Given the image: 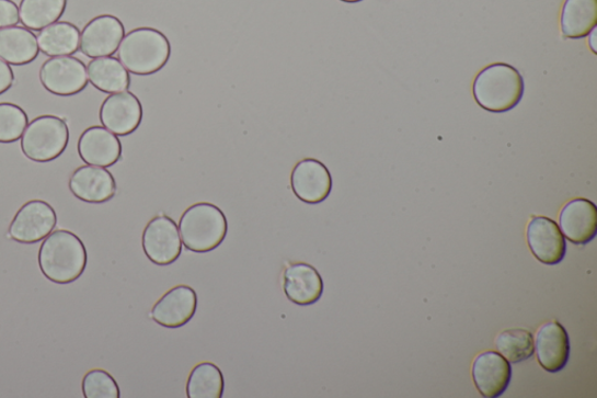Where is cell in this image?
<instances>
[{
  "label": "cell",
  "mask_w": 597,
  "mask_h": 398,
  "mask_svg": "<svg viewBox=\"0 0 597 398\" xmlns=\"http://www.w3.org/2000/svg\"><path fill=\"white\" fill-rule=\"evenodd\" d=\"M41 81L53 95L74 96L88 86L87 66L74 57H53L42 66Z\"/></svg>",
  "instance_id": "cell-8"
},
{
  "label": "cell",
  "mask_w": 597,
  "mask_h": 398,
  "mask_svg": "<svg viewBox=\"0 0 597 398\" xmlns=\"http://www.w3.org/2000/svg\"><path fill=\"white\" fill-rule=\"evenodd\" d=\"M291 187L300 202L309 205L321 204L333 190V178L318 159L306 158L298 162L291 174Z\"/></svg>",
  "instance_id": "cell-10"
},
{
  "label": "cell",
  "mask_w": 597,
  "mask_h": 398,
  "mask_svg": "<svg viewBox=\"0 0 597 398\" xmlns=\"http://www.w3.org/2000/svg\"><path fill=\"white\" fill-rule=\"evenodd\" d=\"M142 114L139 99L126 90L104 100L100 109V121L105 129L116 136H129L139 128Z\"/></svg>",
  "instance_id": "cell-11"
},
{
  "label": "cell",
  "mask_w": 597,
  "mask_h": 398,
  "mask_svg": "<svg viewBox=\"0 0 597 398\" xmlns=\"http://www.w3.org/2000/svg\"><path fill=\"white\" fill-rule=\"evenodd\" d=\"M526 92V84L517 68L508 64H494L479 72L473 94L484 111L503 114L513 111Z\"/></svg>",
  "instance_id": "cell-2"
},
{
  "label": "cell",
  "mask_w": 597,
  "mask_h": 398,
  "mask_svg": "<svg viewBox=\"0 0 597 398\" xmlns=\"http://www.w3.org/2000/svg\"><path fill=\"white\" fill-rule=\"evenodd\" d=\"M38 38L25 27L0 29V59L9 65L25 66L38 58Z\"/></svg>",
  "instance_id": "cell-20"
},
{
  "label": "cell",
  "mask_w": 597,
  "mask_h": 398,
  "mask_svg": "<svg viewBox=\"0 0 597 398\" xmlns=\"http://www.w3.org/2000/svg\"><path fill=\"white\" fill-rule=\"evenodd\" d=\"M535 351L539 365L549 373L563 371L570 361L571 341L564 326L550 321L538 330Z\"/></svg>",
  "instance_id": "cell-14"
},
{
  "label": "cell",
  "mask_w": 597,
  "mask_h": 398,
  "mask_svg": "<svg viewBox=\"0 0 597 398\" xmlns=\"http://www.w3.org/2000/svg\"><path fill=\"white\" fill-rule=\"evenodd\" d=\"M179 232L181 241L190 251L210 252L219 248L227 238V217L213 204H195L181 216Z\"/></svg>",
  "instance_id": "cell-4"
},
{
  "label": "cell",
  "mask_w": 597,
  "mask_h": 398,
  "mask_svg": "<svg viewBox=\"0 0 597 398\" xmlns=\"http://www.w3.org/2000/svg\"><path fill=\"white\" fill-rule=\"evenodd\" d=\"M197 310V295L188 285H177L153 306L151 317L162 328L180 329L187 325Z\"/></svg>",
  "instance_id": "cell-13"
},
{
  "label": "cell",
  "mask_w": 597,
  "mask_h": 398,
  "mask_svg": "<svg viewBox=\"0 0 597 398\" xmlns=\"http://www.w3.org/2000/svg\"><path fill=\"white\" fill-rule=\"evenodd\" d=\"M513 377L510 362L498 352L480 354L473 365V378L480 394L497 398L508 389Z\"/></svg>",
  "instance_id": "cell-18"
},
{
  "label": "cell",
  "mask_w": 597,
  "mask_h": 398,
  "mask_svg": "<svg viewBox=\"0 0 597 398\" xmlns=\"http://www.w3.org/2000/svg\"><path fill=\"white\" fill-rule=\"evenodd\" d=\"M496 349L510 364H519L535 355L533 334L520 329L504 331L496 339Z\"/></svg>",
  "instance_id": "cell-26"
},
{
  "label": "cell",
  "mask_w": 597,
  "mask_h": 398,
  "mask_svg": "<svg viewBox=\"0 0 597 398\" xmlns=\"http://www.w3.org/2000/svg\"><path fill=\"white\" fill-rule=\"evenodd\" d=\"M343 3L355 4L361 2V0H341Z\"/></svg>",
  "instance_id": "cell-32"
},
{
  "label": "cell",
  "mask_w": 597,
  "mask_h": 398,
  "mask_svg": "<svg viewBox=\"0 0 597 398\" xmlns=\"http://www.w3.org/2000/svg\"><path fill=\"white\" fill-rule=\"evenodd\" d=\"M69 190L87 204H104L116 195L117 185L112 172L105 168L81 167L71 174Z\"/></svg>",
  "instance_id": "cell-15"
},
{
  "label": "cell",
  "mask_w": 597,
  "mask_h": 398,
  "mask_svg": "<svg viewBox=\"0 0 597 398\" xmlns=\"http://www.w3.org/2000/svg\"><path fill=\"white\" fill-rule=\"evenodd\" d=\"M141 243L145 255L157 265L173 264L183 252L179 227L168 215H159L149 223Z\"/></svg>",
  "instance_id": "cell-7"
},
{
  "label": "cell",
  "mask_w": 597,
  "mask_h": 398,
  "mask_svg": "<svg viewBox=\"0 0 597 398\" xmlns=\"http://www.w3.org/2000/svg\"><path fill=\"white\" fill-rule=\"evenodd\" d=\"M85 398H119L120 390L112 374L103 369L88 372L82 379Z\"/></svg>",
  "instance_id": "cell-28"
},
{
  "label": "cell",
  "mask_w": 597,
  "mask_h": 398,
  "mask_svg": "<svg viewBox=\"0 0 597 398\" xmlns=\"http://www.w3.org/2000/svg\"><path fill=\"white\" fill-rule=\"evenodd\" d=\"M43 275L57 284L78 281L88 264V252L82 240L69 230L51 231L38 253Z\"/></svg>",
  "instance_id": "cell-1"
},
{
  "label": "cell",
  "mask_w": 597,
  "mask_h": 398,
  "mask_svg": "<svg viewBox=\"0 0 597 398\" xmlns=\"http://www.w3.org/2000/svg\"><path fill=\"white\" fill-rule=\"evenodd\" d=\"M527 238L533 257L542 264L556 265L564 261L567 243L562 230L550 217H535L528 226Z\"/></svg>",
  "instance_id": "cell-12"
},
{
  "label": "cell",
  "mask_w": 597,
  "mask_h": 398,
  "mask_svg": "<svg viewBox=\"0 0 597 398\" xmlns=\"http://www.w3.org/2000/svg\"><path fill=\"white\" fill-rule=\"evenodd\" d=\"M80 41V30L67 22L54 23L38 35L39 49L48 57L72 56L79 50Z\"/></svg>",
  "instance_id": "cell-23"
},
{
  "label": "cell",
  "mask_w": 597,
  "mask_h": 398,
  "mask_svg": "<svg viewBox=\"0 0 597 398\" xmlns=\"http://www.w3.org/2000/svg\"><path fill=\"white\" fill-rule=\"evenodd\" d=\"M125 29L117 16L103 14L90 21L81 33L80 49L92 59L112 57L118 50Z\"/></svg>",
  "instance_id": "cell-9"
},
{
  "label": "cell",
  "mask_w": 597,
  "mask_h": 398,
  "mask_svg": "<svg viewBox=\"0 0 597 398\" xmlns=\"http://www.w3.org/2000/svg\"><path fill=\"white\" fill-rule=\"evenodd\" d=\"M171 53V44L164 33L140 27L124 35L118 47V60L133 75L147 77L164 68Z\"/></svg>",
  "instance_id": "cell-3"
},
{
  "label": "cell",
  "mask_w": 597,
  "mask_h": 398,
  "mask_svg": "<svg viewBox=\"0 0 597 398\" xmlns=\"http://www.w3.org/2000/svg\"><path fill=\"white\" fill-rule=\"evenodd\" d=\"M20 21V9L13 0H0V29L14 26Z\"/></svg>",
  "instance_id": "cell-29"
},
{
  "label": "cell",
  "mask_w": 597,
  "mask_h": 398,
  "mask_svg": "<svg viewBox=\"0 0 597 398\" xmlns=\"http://www.w3.org/2000/svg\"><path fill=\"white\" fill-rule=\"evenodd\" d=\"M87 72L89 82L105 94L126 92L131 84L129 71L113 57L90 61Z\"/></svg>",
  "instance_id": "cell-21"
},
{
  "label": "cell",
  "mask_w": 597,
  "mask_h": 398,
  "mask_svg": "<svg viewBox=\"0 0 597 398\" xmlns=\"http://www.w3.org/2000/svg\"><path fill=\"white\" fill-rule=\"evenodd\" d=\"M57 225L56 209L46 202L31 201L14 215L9 235L18 243H39L56 229Z\"/></svg>",
  "instance_id": "cell-6"
},
{
  "label": "cell",
  "mask_w": 597,
  "mask_h": 398,
  "mask_svg": "<svg viewBox=\"0 0 597 398\" xmlns=\"http://www.w3.org/2000/svg\"><path fill=\"white\" fill-rule=\"evenodd\" d=\"M14 82V72L11 66L0 59V95L5 94L12 88Z\"/></svg>",
  "instance_id": "cell-30"
},
{
  "label": "cell",
  "mask_w": 597,
  "mask_h": 398,
  "mask_svg": "<svg viewBox=\"0 0 597 398\" xmlns=\"http://www.w3.org/2000/svg\"><path fill=\"white\" fill-rule=\"evenodd\" d=\"M560 24L565 38H586L597 24V0H566Z\"/></svg>",
  "instance_id": "cell-22"
},
{
  "label": "cell",
  "mask_w": 597,
  "mask_h": 398,
  "mask_svg": "<svg viewBox=\"0 0 597 398\" xmlns=\"http://www.w3.org/2000/svg\"><path fill=\"white\" fill-rule=\"evenodd\" d=\"M596 33H597V29H593L592 32L588 34V39H589V47L592 49V52L594 54L597 53V46H596Z\"/></svg>",
  "instance_id": "cell-31"
},
{
  "label": "cell",
  "mask_w": 597,
  "mask_h": 398,
  "mask_svg": "<svg viewBox=\"0 0 597 398\" xmlns=\"http://www.w3.org/2000/svg\"><path fill=\"white\" fill-rule=\"evenodd\" d=\"M67 8V0H22L21 23L31 31H42L58 23Z\"/></svg>",
  "instance_id": "cell-24"
},
{
  "label": "cell",
  "mask_w": 597,
  "mask_h": 398,
  "mask_svg": "<svg viewBox=\"0 0 597 398\" xmlns=\"http://www.w3.org/2000/svg\"><path fill=\"white\" fill-rule=\"evenodd\" d=\"M28 117L20 105L0 103V143L10 144L22 139L27 128Z\"/></svg>",
  "instance_id": "cell-27"
},
{
  "label": "cell",
  "mask_w": 597,
  "mask_h": 398,
  "mask_svg": "<svg viewBox=\"0 0 597 398\" xmlns=\"http://www.w3.org/2000/svg\"><path fill=\"white\" fill-rule=\"evenodd\" d=\"M69 137L64 118L53 115L36 117L28 123L22 136V151L32 161L49 162L64 155Z\"/></svg>",
  "instance_id": "cell-5"
},
{
  "label": "cell",
  "mask_w": 597,
  "mask_h": 398,
  "mask_svg": "<svg viewBox=\"0 0 597 398\" xmlns=\"http://www.w3.org/2000/svg\"><path fill=\"white\" fill-rule=\"evenodd\" d=\"M558 226L571 243L586 246L597 234V207L588 198H574L560 213Z\"/></svg>",
  "instance_id": "cell-16"
},
{
  "label": "cell",
  "mask_w": 597,
  "mask_h": 398,
  "mask_svg": "<svg viewBox=\"0 0 597 398\" xmlns=\"http://www.w3.org/2000/svg\"><path fill=\"white\" fill-rule=\"evenodd\" d=\"M78 151L85 164L106 169L117 164L123 148L115 134L103 126H90L79 139Z\"/></svg>",
  "instance_id": "cell-17"
},
{
  "label": "cell",
  "mask_w": 597,
  "mask_h": 398,
  "mask_svg": "<svg viewBox=\"0 0 597 398\" xmlns=\"http://www.w3.org/2000/svg\"><path fill=\"white\" fill-rule=\"evenodd\" d=\"M284 293L289 302L299 306L318 303L323 295V280L319 271L311 264H289L283 276Z\"/></svg>",
  "instance_id": "cell-19"
},
{
  "label": "cell",
  "mask_w": 597,
  "mask_h": 398,
  "mask_svg": "<svg viewBox=\"0 0 597 398\" xmlns=\"http://www.w3.org/2000/svg\"><path fill=\"white\" fill-rule=\"evenodd\" d=\"M186 391L188 398H221L225 393L222 371L213 362H202L191 372Z\"/></svg>",
  "instance_id": "cell-25"
}]
</instances>
